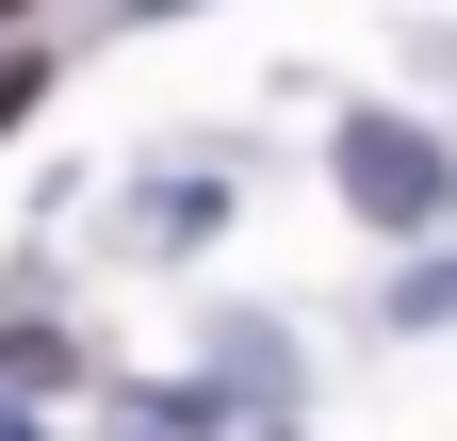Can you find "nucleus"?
<instances>
[{"instance_id": "nucleus-1", "label": "nucleus", "mask_w": 457, "mask_h": 441, "mask_svg": "<svg viewBox=\"0 0 457 441\" xmlns=\"http://www.w3.org/2000/svg\"><path fill=\"white\" fill-rule=\"evenodd\" d=\"M343 196H360L376 229H425V212L457 196V163H441V131H409V115H343Z\"/></svg>"}, {"instance_id": "nucleus-3", "label": "nucleus", "mask_w": 457, "mask_h": 441, "mask_svg": "<svg viewBox=\"0 0 457 441\" xmlns=\"http://www.w3.org/2000/svg\"><path fill=\"white\" fill-rule=\"evenodd\" d=\"M131 17H196V0H131Z\"/></svg>"}, {"instance_id": "nucleus-4", "label": "nucleus", "mask_w": 457, "mask_h": 441, "mask_svg": "<svg viewBox=\"0 0 457 441\" xmlns=\"http://www.w3.org/2000/svg\"><path fill=\"white\" fill-rule=\"evenodd\" d=\"M0 441H33V425H17V409H0Z\"/></svg>"}, {"instance_id": "nucleus-5", "label": "nucleus", "mask_w": 457, "mask_h": 441, "mask_svg": "<svg viewBox=\"0 0 457 441\" xmlns=\"http://www.w3.org/2000/svg\"><path fill=\"white\" fill-rule=\"evenodd\" d=\"M0 17H17V0H0Z\"/></svg>"}, {"instance_id": "nucleus-2", "label": "nucleus", "mask_w": 457, "mask_h": 441, "mask_svg": "<svg viewBox=\"0 0 457 441\" xmlns=\"http://www.w3.org/2000/svg\"><path fill=\"white\" fill-rule=\"evenodd\" d=\"M33 98H49V66H33V49H0V131H17Z\"/></svg>"}]
</instances>
